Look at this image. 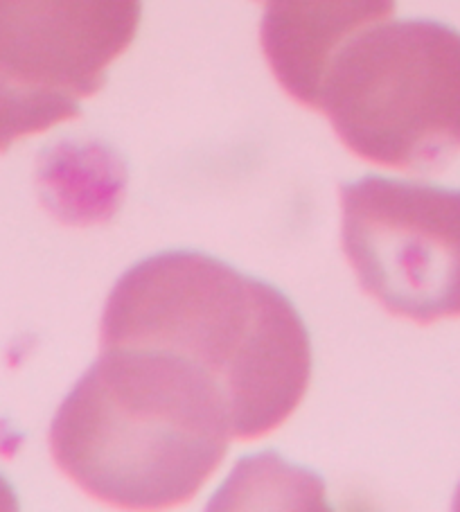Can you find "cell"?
<instances>
[{"label": "cell", "instance_id": "6da1fadb", "mask_svg": "<svg viewBox=\"0 0 460 512\" xmlns=\"http://www.w3.org/2000/svg\"><path fill=\"white\" fill-rule=\"evenodd\" d=\"M102 346H147L181 357L217 386L233 438L278 429L312 379V343L291 300L199 251H165L113 287Z\"/></svg>", "mask_w": 460, "mask_h": 512}, {"label": "cell", "instance_id": "7a4b0ae2", "mask_svg": "<svg viewBox=\"0 0 460 512\" xmlns=\"http://www.w3.org/2000/svg\"><path fill=\"white\" fill-rule=\"evenodd\" d=\"M230 438L217 386L185 359L147 346H102L50 427L61 470L122 508L190 501Z\"/></svg>", "mask_w": 460, "mask_h": 512}, {"label": "cell", "instance_id": "3957f363", "mask_svg": "<svg viewBox=\"0 0 460 512\" xmlns=\"http://www.w3.org/2000/svg\"><path fill=\"white\" fill-rule=\"evenodd\" d=\"M318 109L366 161L438 170L460 152V32L436 21L373 25L332 61Z\"/></svg>", "mask_w": 460, "mask_h": 512}, {"label": "cell", "instance_id": "277c9868", "mask_svg": "<svg viewBox=\"0 0 460 512\" xmlns=\"http://www.w3.org/2000/svg\"><path fill=\"white\" fill-rule=\"evenodd\" d=\"M140 12V0H0V152L82 116Z\"/></svg>", "mask_w": 460, "mask_h": 512}, {"label": "cell", "instance_id": "5b68a950", "mask_svg": "<svg viewBox=\"0 0 460 512\" xmlns=\"http://www.w3.org/2000/svg\"><path fill=\"white\" fill-rule=\"evenodd\" d=\"M341 201L343 251L368 294L420 323L460 316V190L366 176Z\"/></svg>", "mask_w": 460, "mask_h": 512}, {"label": "cell", "instance_id": "8992f818", "mask_svg": "<svg viewBox=\"0 0 460 512\" xmlns=\"http://www.w3.org/2000/svg\"><path fill=\"white\" fill-rule=\"evenodd\" d=\"M395 12V0H267L262 48L282 88L318 109L336 55Z\"/></svg>", "mask_w": 460, "mask_h": 512}, {"label": "cell", "instance_id": "52a82bcc", "mask_svg": "<svg viewBox=\"0 0 460 512\" xmlns=\"http://www.w3.org/2000/svg\"><path fill=\"white\" fill-rule=\"evenodd\" d=\"M16 508V494L12 492L10 483L0 476V510H14Z\"/></svg>", "mask_w": 460, "mask_h": 512}]
</instances>
